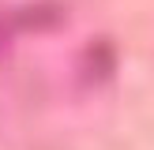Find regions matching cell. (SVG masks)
Instances as JSON below:
<instances>
[{"label": "cell", "mask_w": 154, "mask_h": 150, "mask_svg": "<svg viewBox=\"0 0 154 150\" xmlns=\"http://www.w3.org/2000/svg\"><path fill=\"white\" fill-rule=\"evenodd\" d=\"M19 26H30V30H49V26H57L60 22V11L53 4H30L26 11H19Z\"/></svg>", "instance_id": "obj_1"}]
</instances>
